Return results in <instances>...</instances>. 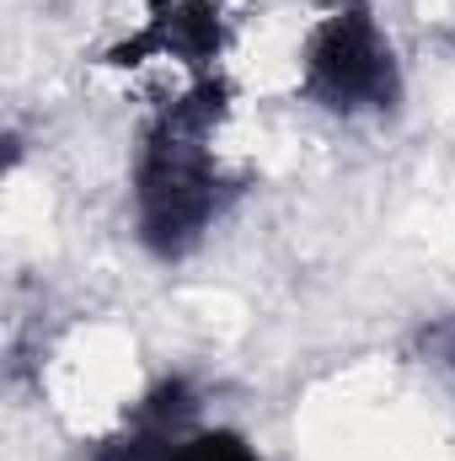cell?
I'll list each match as a JSON object with an SVG mask.
<instances>
[{
	"instance_id": "3957f363",
	"label": "cell",
	"mask_w": 455,
	"mask_h": 461,
	"mask_svg": "<svg viewBox=\"0 0 455 461\" xmlns=\"http://www.w3.org/2000/svg\"><path fill=\"white\" fill-rule=\"evenodd\" d=\"M226 54V11L220 0H150L145 5V22L118 38L113 49L103 54V65L129 70V65H145V59H172L193 76H215Z\"/></svg>"
},
{
	"instance_id": "8992f818",
	"label": "cell",
	"mask_w": 455,
	"mask_h": 461,
	"mask_svg": "<svg viewBox=\"0 0 455 461\" xmlns=\"http://www.w3.org/2000/svg\"><path fill=\"white\" fill-rule=\"evenodd\" d=\"M424 348H429L434 365H445V370L455 375V312L451 317H440L434 328H424Z\"/></svg>"
},
{
	"instance_id": "5b68a950",
	"label": "cell",
	"mask_w": 455,
	"mask_h": 461,
	"mask_svg": "<svg viewBox=\"0 0 455 461\" xmlns=\"http://www.w3.org/2000/svg\"><path fill=\"white\" fill-rule=\"evenodd\" d=\"M166 461H263L257 446L236 429H193Z\"/></svg>"
},
{
	"instance_id": "6da1fadb",
	"label": "cell",
	"mask_w": 455,
	"mask_h": 461,
	"mask_svg": "<svg viewBox=\"0 0 455 461\" xmlns=\"http://www.w3.org/2000/svg\"><path fill=\"white\" fill-rule=\"evenodd\" d=\"M230 86L220 76H193V86L145 118L134 145V236L156 258H188L220 221L236 183L215 156V129L226 118Z\"/></svg>"
},
{
	"instance_id": "277c9868",
	"label": "cell",
	"mask_w": 455,
	"mask_h": 461,
	"mask_svg": "<svg viewBox=\"0 0 455 461\" xmlns=\"http://www.w3.org/2000/svg\"><path fill=\"white\" fill-rule=\"evenodd\" d=\"M199 429V392L188 375H161L129 413L118 419L113 435L92 446V461H166L188 435Z\"/></svg>"
},
{
	"instance_id": "7a4b0ae2",
	"label": "cell",
	"mask_w": 455,
	"mask_h": 461,
	"mask_svg": "<svg viewBox=\"0 0 455 461\" xmlns=\"http://www.w3.org/2000/svg\"><path fill=\"white\" fill-rule=\"evenodd\" d=\"M295 92L333 118H380L402 108V59L370 0H338L311 22Z\"/></svg>"
}]
</instances>
